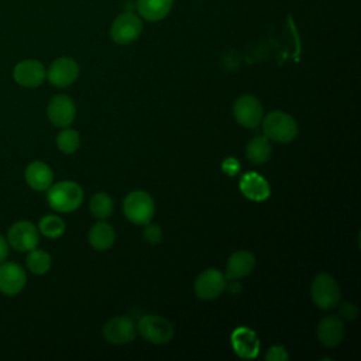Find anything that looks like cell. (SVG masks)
Instances as JSON below:
<instances>
[{
	"mask_svg": "<svg viewBox=\"0 0 361 361\" xmlns=\"http://www.w3.org/2000/svg\"><path fill=\"white\" fill-rule=\"evenodd\" d=\"M47 200L51 209L59 213L76 210L83 202V190L73 180H61L47 189Z\"/></svg>",
	"mask_w": 361,
	"mask_h": 361,
	"instance_id": "1",
	"label": "cell"
},
{
	"mask_svg": "<svg viewBox=\"0 0 361 361\" xmlns=\"http://www.w3.org/2000/svg\"><path fill=\"white\" fill-rule=\"evenodd\" d=\"M261 123L264 135L268 140L282 144L293 141L299 131L296 120L290 114L281 110H274L268 113L265 117H262Z\"/></svg>",
	"mask_w": 361,
	"mask_h": 361,
	"instance_id": "2",
	"label": "cell"
},
{
	"mask_svg": "<svg viewBox=\"0 0 361 361\" xmlns=\"http://www.w3.org/2000/svg\"><path fill=\"white\" fill-rule=\"evenodd\" d=\"M123 212L131 223L144 226L152 220L155 214V203L147 192L133 190L124 197Z\"/></svg>",
	"mask_w": 361,
	"mask_h": 361,
	"instance_id": "3",
	"label": "cell"
},
{
	"mask_svg": "<svg viewBox=\"0 0 361 361\" xmlns=\"http://www.w3.org/2000/svg\"><path fill=\"white\" fill-rule=\"evenodd\" d=\"M310 296L319 309L331 310L340 302V286L330 274L320 272L312 282Z\"/></svg>",
	"mask_w": 361,
	"mask_h": 361,
	"instance_id": "4",
	"label": "cell"
},
{
	"mask_svg": "<svg viewBox=\"0 0 361 361\" xmlns=\"http://www.w3.org/2000/svg\"><path fill=\"white\" fill-rule=\"evenodd\" d=\"M137 331L145 341L152 344H165L173 337L172 323L158 314H145L140 317Z\"/></svg>",
	"mask_w": 361,
	"mask_h": 361,
	"instance_id": "5",
	"label": "cell"
},
{
	"mask_svg": "<svg viewBox=\"0 0 361 361\" xmlns=\"http://www.w3.org/2000/svg\"><path fill=\"white\" fill-rule=\"evenodd\" d=\"M142 31V21L141 18L131 13L124 11L116 17L110 28V37L116 44L127 45L134 42Z\"/></svg>",
	"mask_w": 361,
	"mask_h": 361,
	"instance_id": "6",
	"label": "cell"
},
{
	"mask_svg": "<svg viewBox=\"0 0 361 361\" xmlns=\"http://www.w3.org/2000/svg\"><path fill=\"white\" fill-rule=\"evenodd\" d=\"M233 116L240 126L245 128H255L261 124L264 117L262 104L255 96L243 94L233 104Z\"/></svg>",
	"mask_w": 361,
	"mask_h": 361,
	"instance_id": "7",
	"label": "cell"
},
{
	"mask_svg": "<svg viewBox=\"0 0 361 361\" xmlns=\"http://www.w3.org/2000/svg\"><path fill=\"white\" fill-rule=\"evenodd\" d=\"M226 281L227 278L221 271L216 268L204 269L195 279V283H193L195 293L203 300H213L224 292L227 286Z\"/></svg>",
	"mask_w": 361,
	"mask_h": 361,
	"instance_id": "8",
	"label": "cell"
},
{
	"mask_svg": "<svg viewBox=\"0 0 361 361\" xmlns=\"http://www.w3.org/2000/svg\"><path fill=\"white\" fill-rule=\"evenodd\" d=\"M7 243L17 251L28 252L37 248L39 243L38 228L31 221H27V220L16 221L8 228Z\"/></svg>",
	"mask_w": 361,
	"mask_h": 361,
	"instance_id": "9",
	"label": "cell"
},
{
	"mask_svg": "<svg viewBox=\"0 0 361 361\" xmlns=\"http://www.w3.org/2000/svg\"><path fill=\"white\" fill-rule=\"evenodd\" d=\"M102 334L107 343L121 345L131 343L135 338L137 326L128 316H116L104 323Z\"/></svg>",
	"mask_w": 361,
	"mask_h": 361,
	"instance_id": "10",
	"label": "cell"
},
{
	"mask_svg": "<svg viewBox=\"0 0 361 361\" xmlns=\"http://www.w3.org/2000/svg\"><path fill=\"white\" fill-rule=\"evenodd\" d=\"M79 76V65L71 56L56 58L47 71L48 82L59 89L71 86Z\"/></svg>",
	"mask_w": 361,
	"mask_h": 361,
	"instance_id": "11",
	"label": "cell"
},
{
	"mask_svg": "<svg viewBox=\"0 0 361 361\" xmlns=\"http://www.w3.org/2000/svg\"><path fill=\"white\" fill-rule=\"evenodd\" d=\"M48 120L55 127H69L76 117V106L68 94H56L54 96L47 107Z\"/></svg>",
	"mask_w": 361,
	"mask_h": 361,
	"instance_id": "12",
	"label": "cell"
},
{
	"mask_svg": "<svg viewBox=\"0 0 361 361\" xmlns=\"http://www.w3.org/2000/svg\"><path fill=\"white\" fill-rule=\"evenodd\" d=\"M27 283L23 267L16 262H0V292L6 296L18 295Z\"/></svg>",
	"mask_w": 361,
	"mask_h": 361,
	"instance_id": "13",
	"label": "cell"
},
{
	"mask_svg": "<svg viewBox=\"0 0 361 361\" xmlns=\"http://www.w3.org/2000/svg\"><path fill=\"white\" fill-rule=\"evenodd\" d=\"M13 78L23 87H37L45 80L47 71L39 61L24 59L14 66Z\"/></svg>",
	"mask_w": 361,
	"mask_h": 361,
	"instance_id": "14",
	"label": "cell"
},
{
	"mask_svg": "<svg viewBox=\"0 0 361 361\" xmlns=\"http://www.w3.org/2000/svg\"><path fill=\"white\" fill-rule=\"evenodd\" d=\"M317 340L327 348L337 347L344 338V324L338 316H324L316 329Z\"/></svg>",
	"mask_w": 361,
	"mask_h": 361,
	"instance_id": "15",
	"label": "cell"
},
{
	"mask_svg": "<svg viewBox=\"0 0 361 361\" xmlns=\"http://www.w3.org/2000/svg\"><path fill=\"white\" fill-rule=\"evenodd\" d=\"M255 267V257L247 250H238L233 252L226 264L227 279H241L252 272Z\"/></svg>",
	"mask_w": 361,
	"mask_h": 361,
	"instance_id": "16",
	"label": "cell"
},
{
	"mask_svg": "<svg viewBox=\"0 0 361 361\" xmlns=\"http://www.w3.org/2000/svg\"><path fill=\"white\" fill-rule=\"evenodd\" d=\"M24 178L27 185L38 192L47 190L54 182V172L52 169L42 161H32L27 165Z\"/></svg>",
	"mask_w": 361,
	"mask_h": 361,
	"instance_id": "17",
	"label": "cell"
},
{
	"mask_svg": "<svg viewBox=\"0 0 361 361\" xmlns=\"http://www.w3.org/2000/svg\"><path fill=\"white\" fill-rule=\"evenodd\" d=\"M240 190L243 195L251 200L262 202L269 197L271 189L268 182L258 173L250 172L245 173L240 180Z\"/></svg>",
	"mask_w": 361,
	"mask_h": 361,
	"instance_id": "18",
	"label": "cell"
},
{
	"mask_svg": "<svg viewBox=\"0 0 361 361\" xmlns=\"http://www.w3.org/2000/svg\"><path fill=\"white\" fill-rule=\"evenodd\" d=\"M234 351L243 358H254L259 350V341L254 331L247 327L237 329L231 336Z\"/></svg>",
	"mask_w": 361,
	"mask_h": 361,
	"instance_id": "19",
	"label": "cell"
},
{
	"mask_svg": "<svg viewBox=\"0 0 361 361\" xmlns=\"http://www.w3.org/2000/svg\"><path fill=\"white\" fill-rule=\"evenodd\" d=\"M87 240H89V244L94 250L106 251L113 245V243L116 240V233H114V228L109 223L102 220L90 227Z\"/></svg>",
	"mask_w": 361,
	"mask_h": 361,
	"instance_id": "20",
	"label": "cell"
},
{
	"mask_svg": "<svg viewBox=\"0 0 361 361\" xmlns=\"http://www.w3.org/2000/svg\"><path fill=\"white\" fill-rule=\"evenodd\" d=\"M173 0H138L137 8L147 21H159L171 11Z\"/></svg>",
	"mask_w": 361,
	"mask_h": 361,
	"instance_id": "21",
	"label": "cell"
},
{
	"mask_svg": "<svg viewBox=\"0 0 361 361\" xmlns=\"http://www.w3.org/2000/svg\"><path fill=\"white\" fill-rule=\"evenodd\" d=\"M272 154V147L269 144V140L265 135H258L254 137L245 148V155L250 162L254 165H261L265 164Z\"/></svg>",
	"mask_w": 361,
	"mask_h": 361,
	"instance_id": "22",
	"label": "cell"
},
{
	"mask_svg": "<svg viewBox=\"0 0 361 361\" xmlns=\"http://www.w3.org/2000/svg\"><path fill=\"white\" fill-rule=\"evenodd\" d=\"M89 206H90V212L93 213L94 217L104 220L111 216L113 209H114V202L106 192H97L92 196Z\"/></svg>",
	"mask_w": 361,
	"mask_h": 361,
	"instance_id": "23",
	"label": "cell"
},
{
	"mask_svg": "<svg viewBox=\"0 0 361 361\" xmlns=\"http://www.w3.org/2000/svg\"><path fill=\"white\" fill-rule=\"evenodd\" d=\"M27 267L34 275H44L51 268V255L42 250L34 248L28 251Z\"/></svg>",
	"mask_w": 361,
	"mask_h": 361,
	"instance_id": "24",
	"label": "cell"
},
{
	"mask_svg": "<svg viewBox=\"0 0 361 361\" xmlns=\"http://www.w3.org/2000/svg\"><path fill=\"white\" fill-rule=\"evenodd\" d=\"M38 231L48 238H58L65 233V221L56 214H47L39 220Z\"/></svg>",
	"mask_w": 361,
	"mask_h": 361,
	"instance_id": "25",
	"label": "cell"
},
{
	"mask_svg": "<svg viewBox=\"0 0 361 361\" xmlns=\"http://www.w3.org/2000/svg\"><path fill=\"white\" fill-rule=\"evenodd\" d=\"M80 144L79 133L73 128L63 127V130L56 135V147L63 154H73Z\"/></svg>",
	"mask_w": 361,
	"mask_h": 361,
	"instance_id": "26",
	"label": "cell"
},
{
	"mask_svg": "<svg viewBox=\"0 0 361 361\" xmlns=\"http://www.w3.org/2000/svg\"><path fill=\"white\" fill-rule=\"evenodd\" d=\"M144 238L151 244H158L162 240V230L158 224H152L151 221L144 224Z\"/></svg>",
	"mask_w": 361,
	"mask_h": 361,
	"instance_id": "27",
	"label": "cell"
},
{
	"mask_svg": "<svg viewBox=\"0 0 361 361\" xmlns=\"http://www.w3.org/2000/svg\"><path fill=\"white\" fill-rule=\"evenodd\" d=\"M265 360H268V361H288L289 355H288L285 347H282V345H272L267 351Z\"/></svg>",
	"mask_w": 361,
	"mask_h": 361,
	"instance_id": "28",
	"label": "cell"
},
{
	"mask_svg": "<svg viewBox=\"0 0 361 361\" xmlns=\"http://www.w3.org/2000/svg\"><path fill=\"white\" fill-rule=\"evenodd\" d=\"M340 314H341L344 319H347V320H354V319H357V316H358V309H357V306H355L354 303L345 302V303H343L341 307H340Z\"/></svg>",
	"mask_w": 361,
	"mask_h": 361,
	"instance_id": "29",
	"label": "cell"
},
{
	"mask_svg": "<svg viewBox=\"0 0 361 361\" xmlns=\"http://www.w3.org/2000/svg\"><path fill=\"white\" fill-rule=\"evenodd\" d=\"M8 255V243L7 240L0 234V262H3Z\"/></svg>",
	"mask_w": 361,
	"mask_h": 361,
	"instance_id": "30",
	"label": "cell"
},
{
	"mask_svg": "<svg viewBox=\"0 0 361 361\" xmlns=\"http://www.w3.org/2000/svg\"><path fill=\"white\" fill-rule=\"evenodd\" d=\"M231 164H233V165H230V158H228V159H227V161H226V162H224V171H226V172H228V173H231V175H233V173H235V171H237V169H238V162H235V161H233V162H231Z\"/></svg>",
	"mask_w": 361,
	"mask_h": 361,
	"instance_id": "31",
	"label": "cell"
}]
</instances>
